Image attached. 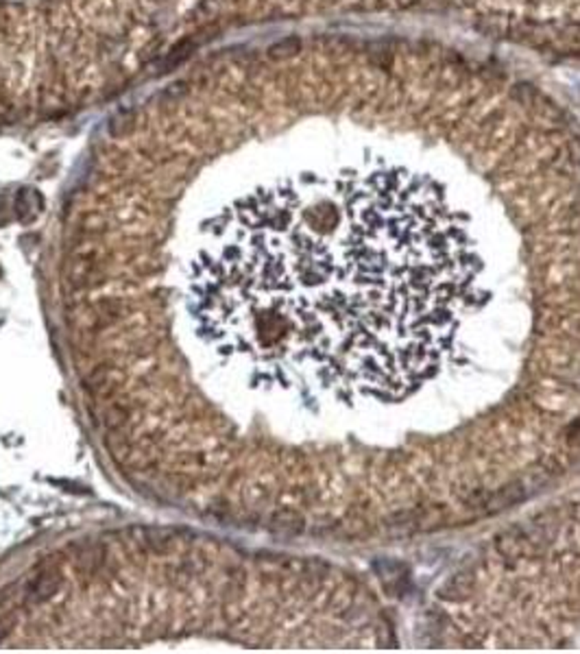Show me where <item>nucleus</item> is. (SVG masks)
<instances>
[{
  "instance_id": "f257e3e1",
  "label": "nucleus",
  "mask_w": 580,
  "mask_h": 654,
  "mask_svg": "<svg viewBox=\"0 0 580 654\" xmlns=\"http://www.w3.org/2000/svg\"><path fill=\"white\" fill-rule=\"evenodd\" d=\"M469 220L399 166L303 175L201 235L186 312L212 363L303 401H397L432 380L480 310Z\"/></svg>"
}]
</instances>
